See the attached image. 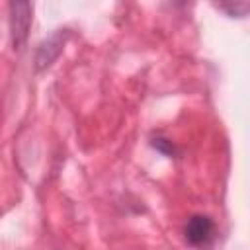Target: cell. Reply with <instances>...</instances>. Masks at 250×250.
I'll return each instance as SVG.
<instances>
[{"instance_id": "obj_1", "label": "cell", "mask_w": 250, "mask_h": 250, "mask_svg": "<svg viewBox=\"0 0 250 250\" xmlns=\"http://www.w3.org/2000/svg\"><path fill=\"white\" fill-rule=\"evenodd\" d=\"M10 10V39L14 49H20L25 39H27V31L33 20V6L29 2H10L8 4Z\"/></svg>"}, {"instance_id": "obj_2", "label": "cell", "mask_w": 250, "mask_h": 250, "mask_svg": "<svg viewBox=\"0 0 250 250\" xmlns=\"http://www.w3.org/2000/svg\"><path fill=\"white\" fill-rule=\"evenodd\" d=\"M184 236L189 246L205 248L215 238V223L207 215H191L184 227Z\"/></svg>"}, {"instance_id": "obj_3", "label": "cell", "mask_w": 250, "mask_h": 250, "mask_svg": "<svg viewBox=\"0 0 250 250\" xmlns=\"http://www.w3.org/2000/svg\"><path fill=\"white\" fill-rule=\"evenodd\" d=\"M66 37H68V31L66 29H59L51 37H47L45 41L39 43L37 53H35V68L37 70H45L57 61V57L61 55V51H62V47L66 43Z\"/></svg>"}, {"instance_id": "obj_4", "label": "cell", "mask_w": 250, "mask_h": 250, "mask_svg": "<svg viewBox=\"0 0 250 250\" xmlns=\"http://www.w3.org/2000/svg\"><path fill=\"white\" fill-rule=\"evenodd\" d=\"M219 10L227 12V14L232 16V18H242V16L250 10V4H242V2H236V4H221Z\"/></svg>"}, {"instance_id": "obj_5", "label": "cell", "mask_w": 250, "mask_h": 250, "mask_svg": "<svg viewBox=\"0 0 250 250\" xmlns=\"http://www.w3.org/2000/svg\"><path fill=\"white\" fill-rule=\"evenodd\" d=\"M152 146L158 148V150L164 152V154H174V146H172V143L166 141V139H154V141H152Z\"/></svg>"}]
</instances>
